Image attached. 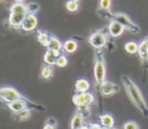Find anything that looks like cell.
I'll list each match as a JSON object with an SVG mask.
<instances>
[{
    "instance_id": "obj_1",
    "label": "cell",
    "mask_w": 148,
    "mask_h": 129,
    "mask_svg": "<svg viewBox=\"0 0 148 129\" xmlns=\"http://www.w3.org/2000/svg\"><path fill=\"white\" fill-rule=\"evenodd\" d=\"M122 83L124 86L126 93L128 95L129 99L133 103V105L141 112L144 117H148V106L145 101L144 97H143L142 93H141L140 89L138 88L136 84L129 78L128 76H123L122 77Z\"/></svg>"
},
{
    "instance_id": "obj_2",
    "label": "cell",
    "mask_w": 148,
    "mask_h": 129,
    "mask_svg": "<svg viewBox=\"0 0 148 129\" xmlns=\"http://www.w3.org/2000/svg\"><path fill=\"white\" fill-rule=\"evenodd\" d=\"M94 77L97 85H101L106 81V63L105 58L101 49H97L95 53L94 63Z\"/></svg>"
},
{
    "instance_id": "obj_3",
    "label": "cell",
    "mask_w": 148,
    "mask_h": 129,
    "mask_svg": "<svg viewBox=\"0 0 148 129\" xmlns=\"http://www.w3.org/2000/svg\"><path fill=\"white\" fill-rule=\"evenodd\" d=\"M113 19L117 20L121 24H123L126 30H128L132 33H138L140 32L139 26L124 12H115V13H113Z\"/></svg>"
},
{
    "instance_id": "obj_4",
    "label": "cell",
    "mask_w": 148,
    "mask_h": 129,
    "mask_svg": "<svg viewBox=\"0 0 148 129\" xmlns=\"http://www.w3.org/2000/svg\"><path fill=\"white\" fill-rule=\"evenodd\" d=\"M107 35L105 34L102 30H97V32H94L90 35L88 43L94 49H101L102 47H104L107 43Z\"/></svg>"
},
{
    "instance_id": "obj_5",
    "label": "cell",
    "mask_w": 148,
    "mask_h": 129,
    "mask_svg": "<svg viewBox=\"0 0 148 129\" xmlns=\"http://www.w3.org/2000/svg\"><path fill=\"white\" fill-rule=\"evenodd\" d=\"M0 99L7 103H10L15 100L24 99V98L16 89L12 88V87H2L0 88Z\"/></svg>"
},
{
    "instance_id": "obj_6",
    "label": "cell",
    "mask_w": 148,
    "mask_h": 129,
    "mask_svg": "<svg viewBox=\"0 0 148 129\" xmlns=\"http://www.w3.org/2000/svg\"><path fill=\"white\" fill-rule=\"evenodd\" d=\"M100 91L103 96H111L120 91V87L110 81H105L100 85Z\"/></svg>"
},
{
    "instance_id": "obj_7",
    "label": "cell",
    "mask_w": 148,
    "mask_h": 129,
    "mask_svg": "<svg viewBox=\"0 0 148 129\" xmlns=\"http://www.w3.org/2000/svg\"><path fill=\"white\" fill-rule=\"evenodd\" d=\"M38 20L35 14H26V17L24 19V21L22 22L21 30L24 32H32L36 28Z\"/></svg>"
},
{
    "instance_id": "obj_8",
    "label": "cell",
    "mask_w": 148,
    "mask_h": 129,
    "mask_svg": "<svg viewBox=\"0 0 148 129\" xmlns=\"http://www.w3.org/2000/svg\"><path fill=\"white\" fill-rule=\"evenodd\" d=\"M125 30H126V28L124 27V25L121 24L120 22L115 19H112L111 21H110L109 25H108V32H109V34L111 35L112 37L120 36L121 34H123Z\"/></svg>"
},
{
    "instance_id": "obj_9",
    "label": "cell",
    "mask_w": 148,
    "mask_h": 129,
    "mask_svg": "<svg viewBox=\"0 0 148 129\" xmlns=\"http://www.w3.org/2000/svg\"><path fill=\"white\" fill-rule=\"evenodd\" d=\"M26 14L27 13H17V12H10L9 18H8V21H9L10 25L15 26V27H21L22 22L24 21L26 17Z\"/></svg>"
},
{
    "instance_id": "obj_10",
    "label": "cell",
    "mask_w": 148,
    "mask_h": 129,
    "mask_svg": "<svg viewBox=\"0 0 148 129\" xmlns=\"http://www.w3.org/2000/svg\"><path fill=\"white\" fill-rule=\"evenodd\" d=\"M7 107L9 108L12 112H14V113L20 112L21 110L25 109V108H29L28 107V101H26L25 99L15 100V101H13V102L7 103Z\"/></svg>"
},
{
    "instance_id": "obj_11",
    "label": "cell",
    "mask_w": 148,
    "mask_h": 129,
    "mask_svg": "<svg viewBox=\"0 0 148 129\" xmlns=\"http://www.w3.org/2000/svg\"><path fill=\"white\" fill-rule=\"evenodd\" d=\"M90 88H91V84L88 79L80 78L76 81V84H75L76 93H86L90 90Z\"/></svg>"
},
{
    "instance_id": "obj_12",
    "label": "cell",
    "mask_w": 148,
    "mask_h": 129,
    "mask_svg": "<svg viewBox=\"0 0 148 129\" xmlns=\"http://www.w3.org/2000/svg\"><path fill=\"white\" fill-rule=\"evenodd\" d=\"M100 122L103 126L108 128H113L115 124V118L114 115L110 112H105L102 115H100Z\"/></svg>"
},
{
    "instance_id": "obj_13",
    "label": "cell",
    "mask_w": 148,
    "mask_h": 129,
    "mask_svg": "<svg viewBox=\"0 0 148 129\" xmlns=\"http://www.w3.org/2000/svg\"><path fill=\"white\" fill-rule=\"evenodd\" d=\"M84 120H85V116L81 112L77 111V113L73 117L72 122H71V129H79L83 125Z\"/></svg>"
},
{
    "instance_id": "obj_14",
    "label": "cell",
    "mask_w": 148,
    "mask_h": 129,
    "mask_svg": "<svg viewBox=\"0 0 148 129\" xmlns=\"http://www.w3.org/2000/svg\"><path fill=\"white\" fill-rule=\"evenodd\" d=\"M78 47H79L78 43H77L75 39H68V40L64 41V45H62V49H64V51L68 54L75 53V51L78 49Z\"/></svg>"
},
{
    "instance_id": "obj_15",
    "label": "cell",
    "mask_w": 148,
    "mask_h": 129,
    "mask_svg": "<svg viewBox=\"0 0 148 129\" xmlns=\"http://www.w3.org/2000/svg\"><path fill=\"white\" fill-rule=\"evenodd\" d=\"M47 49L49 51H51V49H62V43H60V40L58 37L53 36V35H51V37H49V45H47Z\"/></svg>"
},
{
    "instance_id": "obj_16",
    "label": "cell",
    "mask_w": 148,
    "mask_h": 129,
    "mask_svg": "<svg viewBox=\"0 0 148 129\" xmlns=\"http://www.w3.org/2000/svg\"><path fill=\"white\" fill-rule=\"evenodd\" d=\"M124 49L128 54H137L139 49V43L135 40H129L124 45Z\"/></svg>"
},
{
    "instance_id": "obj_17",
    "label": "cell",
    "mask_w": 148,
    "mask_h": 129,
    "mask_svg": "<svg viewBox=\"0 0 148 129\" xmlns=\"http://www.w3.org/2000/svg\"><path fill=\"white\" fill-rule=\"evenodd\" d=\"M148 47V37L144 38L140 43H139V49H138V54L139 57L141 58L142 61H146L147 57H146V49Z\"/></svg>"
},
{
    "instance_id": "obj_18",
    "label": "cell",
    "mask_w": 148,
    "mask_h": 129,
    "mask_svg": "<svg viewBox=\"0 0 148 129\" xmlns=\"http://www.w3.org/2000/svg\"><path fill=\"white\" fill-rule=\"evenodd\" d=\"M10 12H17V13H27L26 12V4L24 2H15L9 8Z\"/></svg>"
},
{
    "instance_id": "obj_19",
    "label": "cell",
    "mask_w": 148,
    "mask_h": 129,
    "mask_svg": "<svg viewBox=\"0 0 148 129\" xmlns=\"http://www.w3.org/2000/svg\"><path fill=\"white\" fill-rule=\"evenodd\" d=\"M40 75H41V78L45 79V80H49V79H51L53 75V66H49V64H45V66H43L42 69H41Z\"/></svg>"
},
{
    "instance_id": "obj_20",
    "label": "cell",
    "mask_w": 148,
    "mask_h": 129,
    "mask_svg": "<svg viewBox=\"0 0 148 129\" xmlns=\"http://www.w3.org/2000/svg\"><path fill=\"white\" fill-rule=\"evenodd\" d=\"M57 59L58 58L56 57L51 51H49V49L45 51V56H43V61H45V63L47 64H49V66H55L56 63H57Z\"/></svg>"
},
{
    "instance_id": "obj_21",
    "label": "cell",
    "mask_w": 148,
    "mask_h": 129,
    "mask_svg": "<svg viewBox=\"0 0 148 129\" xmlns=\"http://www.w3.org/2000/svg\"><path fill=\"white\" fill-rule=\"evenodd\" d=\"M73 103L79 107V106L86 105V99H85L84 93H76V94L73 96Z\"/></svg>"
},
{
    "instance_id": "obj_22",
    "label": "cell",
    "mask_w": 148,
    "mask_h": 129,
    "mask_svg": "<svg viewBox=\"0 0 148 129\" xmlns=\"http://www.w3.org/2000/svg\"><path fill=\"white\" fill-rule=\"evenodd\" d=\"M49 37L51 36L49 35V33L45 32L38 30V32H37V39H38V41L43 45V47H47L49 41Z\"/></svg>"
},
{
    "instance_id": "obj_23",
    "label": "cell",
    "mask_w": 148,
    "mask_h": 129,
    "mask_svg": "<svg viewBox=\"0 0 148 129\" xmlns=\"http://www.w3.org/2000/svg\"><path fill=\"white\" fill-rule=\"evenodd\" d=\"M30 108H25V109L21 110L20 112H17L16 113V117H17V120H26L30 117Z\"/></svg>"
},
{
    "instance_id": "obj_24",
    "label": "cell",
    "mask_w": 148,
    "mask_h": 129,
    "mask_svg": "<svg viewBox=\"0 0 148 129\" xmlns=\"http://www.w3.org/2000/svg\"><path fill=\"white\" fill-rule=\"evenodd\" d=\"M39 10V5L36 2H30L26 4V12L27 14H35Z\"/></svg>"
},
{
    "instance_id": "obj_25",
    "label": "cell",
    "mask_w": 148,
    "mask_h": 129,
    "mask_svg": "<svg viewBox=\"0 0 148 129\" xmlns=\"http://www.w3.org/2000/svg\"><path fill=\"white\" fill-rule=\"evenodd\" d=\"M112 6V0H100L99 8L102 11H109Z\"/></svg>"
},
{
    "instance_id": "obj_26",
    "label": "cell",
    "mask_w": 148,
    "mask_h": 129,
    "mask_svg": "<svg viewBox=\"0 0 148 129\" xmlns=\"http://www.w3.org/2000/svg\"><path fill=\"white\" fill-rule=\"evenodd\" d=\"M79 6H80V3L74 1V0H69L66 4V9H68L70 12H76L77 10L79 9Z\"/></svg>"
},
{
    "instance_id": "obj_27",
    "label": "cell",
    "mask_w": 148,
    "mask_h": 129,
    "mask_svg": "<svg viewBox=\"0 0 148 129\" xmlns=\"http://www.w3.org/2000/svg\"><path fill=\"white\" fill-rule=\"evenodd\" d=\"M69 61L68 58L66 57L64 55H60V57H58L57 59V63H56V66L60 67V68H64V67L68 64Z\"/></svg>"
},
{
    "instance_id": "obj_28",
    "label": "cell",
    "mask_w": 148,
    "mask_h": 129,
    "mask_svg": "<svg viewBox=\"0 0 148 129\" xmlns=\"http://www.w3.org/2000/svg\"><path fill=\"white\" fill-rule=\"evenodd\" d=\"M78 111L81 112L84 116H89L90 112H91V108H90V105H83V106H79L78 107Z\"/></svg>"
},
{
    "instance_id": "obj_29",
    "label": "cell",
    "mask_w": 148,
    "mask_h": 129,
    "mask_svg": "<svg viewBox=\"0 0 148 129\" xmlns=\"http://www.w3.org/2000/svg\"><path fill=\"white\" fill-rule=\"evenodd\" d=\"M84 95H85V99H86V103H87V105H90L91 106L92 104L94 103V101H95V96H94V94L93 93H91V92H86V93H84Z\"/></svg>"
},
{
    "instance_id": "obj_30",
    "label": "cell",
    "mask_w": 148,
    "mask_h": 129,
    "mask_svg": "<svg viewBox=\"0 0 148 129\" xmlns=\"http://www.w3.org/2000/svg\"><path fill=\"white\" fill-rule=\"evenodd\" d=\"M123 129H139V125L135 121H127L123 125Z\"/></svg>"
},
{
    "instance_id": "obj_31",
    "label": "cell",
    "mask_w": 148,
    "mask_h": 129,
    "mask_svg": "<svg viewBox=\"0 0 148 129\" xmlns=\"http://www.w3.org/2000/svg\"><path fill=\"white\" fill-rule=\"evenodd\" d=\"M89 127L90 129H101L103 125L101 123H98V122H92V123H90Z\"/></svg>"
},
{
    "instance_id": "obj_32",
    "label": "cell",
    "mask_w": 148,
    "mask_h": 129,
    "mask_svg": "<svg viewBox=\"0 0 148 129\" xmlns=\"http://www.w3.org/2000/svg\"><path fill=\"white\" fill-rule=\"evenodd\" d=\"M47 123H49V124H51V125H57V120L56 119H53V118H49V120L47 121Z\"/></svg>"
},
{
    "instance_id": "obj_33",
    "label": "cell",
    "mask_w": 148,
    "mask_h": 129,
    "mask_svg": "<svg viewBox=\"0 0 148 129\" xmlns=\"http://www.w3.org/2000/svg\"><path fill=\"white\" fill-rule=\"evenodd\" d=\"M51 53H53V55H55L56 56V57H60V49H51Z\"/></svg>"
},
{
    "instance_id": "obj_34",
    "label": "cell",
    "mask_w": 148,
    "mask_h": 129,
    "mask_svg": "<svg viewBox=\"0 0 148 129\" xmlns=\"http://www.w3.org/2000/svg\"><path fill=\"white\" fill-rule=\"evenodd\" d=\"M43 129H57V128H56L55 125H51V124L45 123V127H43Z\"/></svg>"
},
{
    "instance_id": "obj_35",
    "label": "cell",
    "mask_w": 148,
    "mask_h": 129,
    "mask_svg": "<svg viewBox=\"0 0 148 129\" xmlns=\"http://www.w3.org/2000/svg\"><path fill=\"white\" fill-rule=\"evenodd\" d=\"M79 129H90V127H89V126H87V125H84V124H83V125L81 126V127L79 128Z\"/></svg>"
},
{
    "instance_id": "obj_36",
    "label": "cell",
    "mask_w": 148,
    "mask_h": 129,
    "mask_svg": "<svg viewBox=\"0 0 148 129\" xmlns=\"http://www.w3.org/2000/svg\"><path fill=\"white\" fill-rule=\"evenodd\" d=\"M15 2H24V0H14Z\"/></svg>"
},
{
    "instance_id": "obj_37",
    "label": "cell",
    "mask_w": 148,
    "mask_h": 129,
    "mask_svg": "<svg viewBox=\"0 0 148 129\" xmlns=\"http://www.w3.org/2000/svg\"><path fill=\"white\" fill-rule=\"evenodd\" d=\"M101 129H111V128H108V127H105V126H103Z\"/></svg>"
},
{
    "instance_id": "obj_38",
    "label": "cell",
    "mask_w": 148,
    "mask_h": 129,
    "mask_svg": "<svg viewBox=\"0 0 148 129\" xmlns=\"http://www.w3.org/2000/svg\"><path fill=\"white\" fill-rule=\"evenodd\" d=\"M146 57L148 58V47H147V49H146Z\"/></svg>"
},
{
    "instance_id": "obj_39",
    "label": "cell",
    "mask_w": 148,
    "mask_h": 129,
    "mask_svg": "<svg viewBox=\"0 0 148 129\" xmlns=\"http://www.w3.org/2000/svg\"><path fill=\"white\" fill-rule=\"evenodd\" d=\"M74 1H76V2H78V3H80V0H74Z\"/></svg>"
},
{
    "instance_id": "obj_40",
    "label": "cell",
    "mask_w": 148,
    "mask_h": 129,
    "mask_svg": "<svg viewBox=\"0 0 148 129\" xmlns=\"http://www.w3.org/2000/svg\"><path fill=\"white\" fill-rule=\"evenodd\" d=\"M146 62H147V63H148V58H147V60H146Z\"/></svg>"
},
{
    "instance_id": "obj_41",
    "label": "cell",
    "mask_w": 148,
    "mask_h": 129,
    "mask_svg": "<svg viewBox=\"0 0 148 129\" xmlns=\"http://www.w3.org/2000/svg\"><path fill=\"white\" fill-rule=\"evenodd\" d=\"M0 1H2V0H0Z\"/></svg>"
}]
</instances>
